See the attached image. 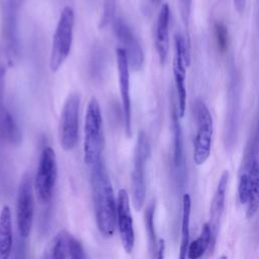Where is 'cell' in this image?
<instances>
[{
    "label": "cell",
    "instance_id": "1",
    "mask_svg": "<svg viewBox=\"0 0 259 259\" xmlns=\"http://www.w3.org/2000/svg\"><path fill=\"white\" fill-rule=\"evenodd\" d=\"M91 186L97 228L102 236L110 238L116 226V202L107 170L101 159L92 165Z\"/></svg>",
    "mask_w": 259,
    "mask_h": 259
},
{
    "label": "cell",
    "instance_id": "2",
    "mask_svg": "<svg viewBox=\"0 0 259 259\" xmlns=\"http://www.w3.org/2000/svg\"><path fill=\"white\" fill-rule=\"evenodd\" d=\"M104 149L103 119L100 105L95 97H91L86 108L84 120V162L93 165L101 159Z\"/></svg>",
    "mask_w": 259,
    "mask_h": 259
},
{
    "label": "cell",
    "instance_id": "3",
    "mask_svg": "<svg viewBox=\"0 0 259 259\" xmlns=\"http://www.w3.org/2000/svg\"><path fill=\"white\" fill-rule=\"evenodd\" d=\"M75 25V12L71 6H65L61 11L53 36L50 52V69L57 72L70 55Z\"/></svg>",
    "mask_w": 259,
    "mask_h": 259
},
{
    "label": "cell",
    "instance_id": "4",
    "mask_svg": "<svg viewBox=\"0 0 259 259\" xmlns=\"http://www.w3.org/2000/svg\"><path fill=\"white\" fill-rule=\"evenodd\" d=\"M196 134L193 145V161L197 166L206 162L211 152L213 137V120L206 104L196 99L193 104Z\"/></svg>",
    "mask_w": 259,
    "mask_h": 259
},
{
    "label": "cell",
    "instance_id": "5",
    "mask_svg": "<svg viewBox=\"0 0 259 259\" xmlns=\"http://www.w3.org/2000/svg\"><path fill=\"white\" fill-rule=\"evenodd\" d=\"M151 149L148 136L140 131L134 154V166L131 176L133 203L136 210H140L146 200V165L150 157Z\"/></svg>",
    "mask_w": 259,
    "mask_h": 259
},
{
    "label": "cell",
    "instance_id": "6",
    "mask_svg": "<svg viewBox=\"0 0 259 259\" xmlns=\"http://www.w3.org/2000/svg\"><path fill=\"white\" fill-rule=\"evenodd\" d=\"M79 114L80 95L71 93L63 104L58 126L59 141L64 151H71L78 142Z\"/></svg>",
    "mask_w": 259,
    "mask_h": 259
},
{
    "label": "cell",
    "instance_id": "7",
    "mask_svg": "<svg viewBox=\"0 0 259 259\" xmlns=\"http://www.w3.org/2000/svg\"><path fill=\"white\" fill-rule=\"evenodd\" d=\"M57 176L58 166L55 150L51 147H45L40 153L33 183L37 200L40 203L46 204L52 199Z\"/></svg>",
    "mask_w": 259,
    "mask_h": 259
},
{
    "label": "cell",
    "instance_id": "8",
    "mask_svg": "<svg viewBox=\"0 0 259 259\" xmlns=\"http://www.w3.org/2000/svg\"><path fill=\"white\" fill-rule=\"evenodd\" d=\"M190 58L188 46L184 37L180 33H176L174 36V57L172 62V70L174 76V82L177 92V111L180 118L185 114L186 109V68L189 66Z\"/></svg>",
    "mask_w": 259,
    "mask_h": 259
},
{
    "label": "cell",
    "instance_id": "9",
    "mask_svg": "<svg viewBox=\"0 0 259 259\" xmlns=\"http://www.w3.org/2000/svg\"><path fill=\"white\" fill-rule=\"evenodd\" d=\"M32 183L29 175H25L18 187L17 204H16V220L19 235L22 238H27L30 234L33 214H34V196Z\"/></svg>",
    "mask_w": 259,
    "mask_h": 259
},
{
    "label": "cell",
    "instance_id": "10",
    "mask_svg": "<svg viewBox=\"0 0 259 259\" xmlns=\"http://www.w3.org/2000/svg\"><path fill=\"white\" fill-rule=\"evenodd\" d=\"M118 84L120 91L122 118L124 132L127 137L132 136V101L130 87V64L125 52L121 48L115 50Z\"/></svg>",
    "mask_w": 259,
    "mask_h": 259
},
{
    "label": "cell",
    "instance_id": "11",
    "mask_svg": "<svg viewBox=\"0 0 259 259\" xmlns=\"http://www.w3.org/2000/svg\"><path fill=\"white\" fill-rule=\"evenodd\" d=\"M113 31L125 52L130 67L136 71L140 70L144 64V53L131 27L123 19L116 18L113 20Z\"/></svg>",
    "mask_w": 259,
    "mask_h": 259
},
{
    "label": "cell",
    "instance_id": "12",
    "mask_svg": "<svg viewBox=\"0 0 259 259\" xmlns=\"http://www.w3.org/2000/svg\"><path fill=\"white\" fill-rule=\"evenodd\" d=\"M116 223L120 241L125 252L131 253L135 246V229L131 212L130 197L125 189H119L116 204Z\"/></svg>",
    "mask_w": 259,
    "mask_h": 259
},
{
    "label": "cell",
    "instance_id": "13",
    "mask_svg": "<svg viewBox=\"0 0 259 259\" xmlns=\"http://www.w3.org/2000/svg\"><path fill=\"white\" fill-rule=\"evenodd\" d=\"M228 182H229V171L225 170L221 175V178L219 180V183L209 207V221L207 222V224L211 230L213 247L217 242L221 221L225 210V199H226Z\"/></svg>",
    "mask_w": 259,
    "mask_h": 259
},
{
    "label": "cell",
    "instance_id": "14",
    "mask_svg": "<svg viewBox=\"0 0 259 259\" xmlns=\"http://www.w3.org/2000/svg\"><path fill=\"white\" fill-rule=\"evenodd\" d=\"M169 19L170 8L164 3L158 14L155 32V47L161 64L165 63L169 52Z\"/></svg>",
    "mask_w": 259,
    "mask_h": 259
},
{
    "label": "cell",
    "instance_id": "15",
    "mask_svg": "<svg viewBox=\"0 0 259 259\" xmlns=\"http://www.w3.org/2000/svg\"><path fill=\"white\" fill-rule=\"evenodd\" d=\"M1 88L2 84H0V134L8 143L16 145L21 141V134L13 116L4 104Z\"/></svg>",
    "mask_w": 259,
    "mask_h": 259
},
{
    "label": "cell",
    "instance_id": "16",
    "mask_svg": "<svg viewBox=\"0 0 259 259\" xmlns=\"http://www.w3.org/2000/svg\"><path fill=\"white\" fill-rule=\"evenodd\" d=\"M12 249V217L8 205L0 212V259H8Z\"/></svg>",
    "mask_w": 259,
    "mask_h": 259
},
{
    "label": "cell",
    "instance_id": "17",
    "mask_svg": "<svg viewBox=\"0 0 259 259\" xmlns=\"http://www.w3.org/2000/svg\"><path fill=\"white\" fill-rule=\"evenodd\" d=\"M177 107L173 104L171 111L172 132H173V164L176 169H181L184 166V150L182 128L179 121Z\"/></svg>",
    "mask_w": 259,
    "mask_h": 259
},
{
    "label": "cell",
    "instance_id": "18",
    "mask_svg": "<svg viewBox=\"0 0 259 259\" xmlns=\"http://www.w3.org/2000/svg\"><path fill=\"white\" fill-rule=\"evenodd\" d=\"M190 214H191V198L188 193L182 197V217H181V239L178 259L187 258V250L190 244Z\"/></svg>",
    "mask_w": 259,
    "mask_h": 259
},
{
    "label": "cell",
    "instance_id": "19",
    "mask_svg": "<svg viewBox=\"0 0 259 259\" xmlns=\"http://www.w3.org/2000/svg\"><path fill=\"white\" fill-rule=\"evenodd\" d=\"M250 178V197L247 207V217L253 218L259 210V163L253 159L248 170Z\"/></svg>",
    "mask_w": 259,
    "mask_h": 259
},
{
    "label": "cell",
    "instance_id": "20",
    "mask_svg": "<svg viewBox=\"0 0 259 259\" xmlns=\"http://www.w3.org/2000/svg\"><path fill=\"white\" fill-rule=\"evenodd\" d=\"M212 250V236L211 230L207 223L202 226L201 233L198 238L190 242L187 250V258L188 259H199L201 258L207 249Z\"/></svg>",
    "mask_w": 259,
    "mask_h": 259
},
{
    "label": "cell",
    "instance_id": "21",
    "mask_svg": "<svg viewBox=\"0 0 259 259\" xmlns=\"http://www.w3.org/2000/svg\"><path fill=\"white\" fill-rule=\"evenodd\" d=\"M69 235L65 231L59 232L50 242L45 252V259H67Z\"/></svg>",
    "mask_w": 259,
    "mask_h": 259
},
{
    "label": "cell",
    "instance_id": "22",
    "mask_svg": "<svg viewBox=\"0 0 259 259\" xmlns=\"http://www.w3.org/2000/svg\"><path fill=\"white\" fill-rule=\"evenodd\" d=\"M154 213H155V202L152 201L146 208L145 211V226L147 232L148 239V249L150 256L152 258H156L157 250H158V241L155 232L154 226Z\"/></svg>",
    "mask_w": 259,
    "mask_h": 259
},
{
    "label": "cell",
    "instance_id": "23",
    "mask_svg": "<svg viewBox=\"0 0 259 259\" xmlns=\"http://www.w3.org/2000/svg\"><path fill=\"white\" fill-rule=\"evenodd\" d=\"M116 9V0H103L102 14L98 23L100 29L106 27L109 23L113 22Z\"/></svg>",
    "mask_w": 259,
    "mask_h": 259
},
{
    "label": "cell",
    "instance_id": "24",
    "mask_svg": "<svg viewBox=\"0 0 259 259\" xmlns=\"http://www.w3.org/2000/svg\"><path fill=\"white\" fill-rule=\"evenodd\" d=\"M68 257L69 259H87L82 243L71 235L68 238Z\"/></svg>",
    "mask_w": 259,
    "mask_h": 259
},
{
    "label": "cell",
    "instance_id": "25",
    "mask_svg": "<svg viewBox=\"0 0 259 259\" xmlns=\"http://www.w3.org/2000/svg\"><path fill=\"white\" fill-rule=\"evenodd\" d=\"M238 197L242 204H248L250 197V178L248 172L241 174L238 184Z\"/></svg>",
    "mask_w": 259,
    "mask_h": 259
},
{
    "label": "cell",
    "instance_id": "26",
    "mask_svg": "<svg viewBox=\"0 0 259 259\" xmlns=\"http://www.w3.org/2000/svg\"><path fill=\"white\" fill-rule=\"evenodd\" d=\"M214 35H215L217 44H218L220 51L224 52L228 48V29H227V27L223 23L217 22L214 24Z\"/></svg>",
    "mask_w": 259,
    "mask_h": 259
},
{
    "label": "cell",
    "instance_id": "27",
    "mask_svg": "<svg viewBox=\"0 0 259 259\" xmlns=\"http://www.w3.org/2000/svg\"><path fill=\"white\" fill-rule=\"evenodd\" d=\"M180 3V10H181V16L185 23V25H188L189 15H190V7H191V0H179Z\"/></svg>",
    "mask_w": 259,
    "mask_h": 259
},
{
    "label": "cell",
    "instance_id": "28",
    "mask_svg": "<svg viewBox=\"0 0 259 259\" xmlns=\"http://www.w3.org/2000/svg\"><path fill=\"white\" fill-rule=\"evenodd\" d=\"M165 255V242L163 239H160L158 241V250H157V255L155 259H164Z\"/></svg>",
    "mask_w": 259,
    "mask_h": 259
},
{
    "label": "cell",
    "instance_id": "29",
    "mask_svg": "<svg viewBox=\"0 0 259 259\" xmlns=\"http://www.w3.org/2000/svg\"><path fill=\"white\" fill-rule=\"evenodd\" d=\"M247 0H234V6L239 13H242L245 9Z\"/></svg>",
    "mask_w": 259,
    "mask_h": 259
},
{
    "label": "cell",
    "instance_id": "30",
    "mask_svg": "<svg viewBox=\"0 0 259 259\" xmlns=\"http://www.w3.org/2000/svg\"><path fill=\"white\" fill-rule=\"evenodd\" d=\"M24 0H8V3L12 9H17L21 4L23 3Z\"/></svg>",
    "mask_w": 259,
    "mask_h": 259
},
{
    "label": "cell",
    "instance_id": "31",
    "mask_svg": "<svg viewBox=\"0 0 259 259\" xmlns=\"http://www.w3.org/2000/svg\"><path fill=\"white\" fill-rule=\"evenodd\" d=\"M159 1H160V0H148V2L151 3V4H157Z\"/></svg>",
    "mask_w": 259,
    "mask_h": 259
},
{
    "label": "cell",
    "instance_id": "32",
    "mask_svg": "<svg viewBox=\"0 0 259 259\" xmlns=\"http://www.w3.org/2000/svg\"><path fill=\"white\" fill-rule=\"evenodd\" d=\"M219 259H228V257H227L226 255H222V256H221Z\"/></svg>",
    "mask_w": 259,
    "mask_h": 259
}]
</instances>
